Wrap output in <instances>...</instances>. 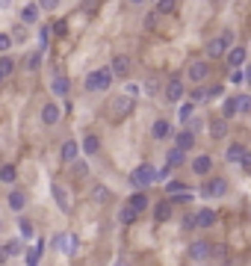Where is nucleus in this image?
Wrapping results in <instances>:
<instances>
[{"mask_svg": "<svg viewBox=\"0 0 251 266\" xmlns=\"http://www.w3.org/2000/svg\"><path fill=\"white\" fill-rule=\"evenodd\" d=\"M42 249H45V242L38 240L33 249H27V266H38V260H42Z\"/></svg>", "mask_w": 251, "mask_h": 266, "instance_id": "24", "label": "nucleus"}, {"mask_svg": "<svg viewBox=\"0 0 251 266\" xmlns=\"http://www.w3.org/2000/svg\"><path fill=\"white\" fill-rule=\"evenodd\" d=\"M12 71H15V60L12 56H0V83H3Z\"/></svg>", "mask_w": 251, "mask_h": 266, "instance_id": "27", "label": "nucleus"}, {"mask_svg": "<svg viewBox=\"0 0 251 266\" xmlns=\"http://www.w3.org/2000/svg\"><path fill=\"white\" fill-rule=\"evenodd\" d=\"M183 228H195V216H186V219H183Z\"/></svg>", "mask_w": 251, "mask_h": 266, "instance_id": "49", "label": "nucleus"}, {"mask_svg": "<svg viewBox=\"0 0 251 266\" xmlns=\"http://www.w3.org/2000/svg\"><path fill=\"white\" fill-rule=\"evenodd\" d=\"M142 89H145V95H157V92H160V80H157V77H151V80L142 86Z\"/></svg>", "mask_w": 251, "mask_h": 266, "instance_id": "39", "label": "nucleus"}, {"mask_svg": "<svg viewBox=\"0 0 251 266\" xmlns=\"http://www.w3.org/2000/svg\"><path fill=\"white\" fill-rule=\"evenodd\" d=\"M21 21H24V24H36L38 21V3H27L24 9H21Z\"/></svg>", "mask_w": 251, "mask_h": 266, "instance_id": "22", "label": "nucleus"}, {"mask_svg": "<svg viewBox=\"0 0 251 266\" xmlns=\"http://www.w3.org/2000/svg\"><path fill=\"white\" fill-rule=\"evenodd\" d=\"M210 136H213V139H225V136H227V121L225 119H213V121H210Z\"/></svg>", "mask_w": 251, "mask_h": 266, "instance_id": "21", "label": "nucleus"}, {"mask_svg": "<svg viewBox=\"0 0 251 266\" xmlns=\"http://www.w3.org/2000/svg\"><path fill=\"white\" fill-rule=\"evenodd\" d=\"M21 249H24V245H21V240H12L9 245H6V252H9V254H21Z\"/></svg>", "mask_w": 251, "mask_h": 266, "instance_id": "45", "label": "nucleus"}, {"mask_svg": "<svg viewBox=\"0 0 251 266\" xmlns=\"http://www.w3.org/2000/svg\"><path fill=\"white\" fill-rule=\"evenodd\" d=\"M237 116V98H225V104H222V119H234Z\"/></svg>", "mask_w": 251, "mask_h": 266, "instance_id": "28", "label": "nucleus"}, {"mask_svg": "<svg viewBox=\"0 0 251 266\" xmlns=\"http://www.w3.org/2000/svg\"><path fill=\"white\" fill-rule=\"evenodd\" d=\"M213 222H216V213H213V210H201V213L195 216V228H210Z\"/></svg>", "mask_w": 251, "mask_h": 266, "instance_id": "26", "label": "nucleus"}, {"mask_svg": "<svg viewBox=\"0 0 251 266\" xmlns=\"http://www.w3.org/2000/svg\"><path fill=\"white\" fill-rule=\"evenodd\" d=\"M109 71H112V77H115V74H119V77H127V74H130V56H115L112 65H109Z\"/></svg>", "mask_w": 251, "mask_h": 266, "instance_id": "12", "label": "nucleus"}, {"mask_svg": "<svg viewBox=\"0 0 251 266\" xmlns=\"http://www.w3.org/2000/svg\"><path fill=\"white\" fill-rule=\"evenodd\" d=\"M109 193H107V186H95V201H107Z\"/></svg>", "mask_w": 251, "mask_h": 266, "instance_id": "44", "label": "nucleus"}, {"mask_svg": "<svg viewBox=\"0 0 251 266\" xmlns=\"http://www.w3.org/2000/svg\"><path fill=\"white\" fill-rule=\"evenodd\" d=\"M225 193H227V181H225V178H213V181L204 183V189H201L204 198H222Z\"/></svg>", "mask_w": 251, "mask_h": 266, "instance_id": "3", "label": "nucleus"}, {"mask_svg": "<svg viewBox=\"0 0 251 266\" xmlns=\"http://www.w3.org/2000/svg\"><path fill=\"white\" fill-rule=\"evenodd\" d=\"M38 65H42V53H33V56L27 60V68H30V71H36Z\"/></svg>", "mask_w": 251, "mask_h": 266, "instance_id": "42", "label": "nucleus"}, {"mask_svg": "<svg viewBox=\"0 0 251 266\" xmlns=\"http://www.w3.org/2000/svg\"><path fill=\"white\" fill-rule=\"evenodd\" d=\"M210 169H213V157L201 154V157H195V160H192V172H195V175H207Z\"/></svg>", "mask_w": 251, "mask_h": 266, "instance_id": "17", "label": "nucleus"}, {"mask_svg": "<svg viewBox=\"0 0 251 266\" xmlns=\"http://www.w3.org/2000/svg\"><path fill=\"white\" fill-rule=\"evenodd\" d=\"M192 98H195V101H204V98H207V92H204V89H195V92H192Z\"/></svg>", "mask_w": 251, "mask_h": 266, "instance_id": "50", "label": "nucleus"}, {"mask_svg": "<svg viewBox=\"0 0 251 266\" xmlns=\"http://www.w3.org/2000/svg\"><path fill=\"white\" fill-rule=\"evenodd\" d=\"M242 80H245V74H242V71H230V83H234V86H239Z\"/></svg>", "mask_w": 251, "mask_h": 266, "instance_id": "47", "label": "nucleus"}, {"mask_svg": "<svg viewBox=\"0 0 251 266\" xmlns=\"http://www.w3.org/2000/svg\"><path fill=\"white\" fill-rule=\"evenodd\" d=\"M6 257H9V252H6V245L0 249V263H6Z\"/></svg>", "mask_w": 251, "mask_h": 266, "instance_id": "52", "label": "nucleus"}, {"mask_svg": "<svg viewBox=\"0 0 251 266\" xmlns=\"http://www.w3.org/2000/svg\"><path fill=\"white\" fill-rule=\"evenodd\" d=\"M24 204H27V195L21 193V189H12V193H9V207L18 213V210H24Z\"/></svg>", "mask_w": 251, "mask_h": 266, "instance_id": "25", "label": "nucleus"}, {"mask_svg": "<svg viewBox=\"0 0 251 266\" xmlns=\"http://www.w3.org/2000/svg\"><path fill=\"white\" fill-rule=\"evenodd\" d=\"M166 193H168V198H175V195L186 193V186H183L180 181H171V183H166Z\"/></svg>", "mask_w": 251, "mask_h": 266, "instance_id": "35", "label": "nucleus"}, {"mask_svg": "<svg viewBox=\"0 0 251 266\" xmlns=\"http://www.w3.org/2000/svg\"><path fill=\"white\" fill-rule=\"evenodd\" d=\"M109 109H112V116H115V119H124V116L133 109V98H127V95L115 98V101L109 104Z\"/></svg>", "mask_w": 251, "mask_h": 266, "instance_id": "7", "label": "nucleus"}, {"mask_svg": "<svg viewBox=\"0 0 251 266\" xmlns=\"http://www.w3.org/2000/svg\"><path fill=\"white\" fill-rule=\"evenodd\" d=\"M18 231H21V240H33V234H36V231H33V222H27V219L18 222Z\"/></svg>", "mask_w": 251, "mask_h": 266, "instance_id": "33", "label": "nucleus"}, {"mask_svg": "<svg viewBox=\"0 0 251 266\" xmlns=\"http://www.w3.org/2000/svg\"><path fill=\"white\" fill-rule=\"evenodd\" d=\"M230 42H234V33H222L219 39H213V42L207 45V53H210V56H222L225 50H230Z\"/></svg>", "mask_w": 251, "mask_h": 266, "instance_id": "4", "label": "nucleus"}, {"mask_svg": "<svg viewBox=\"0 0 251 266\" xmlns=\"http://www.w3.org/2000/svg\"><path fill=\"white\" fill-rule=\"evenodd\" d=\"M245 83L251 86V65H248V71H245Z\"/></svg>", "mask_w": 251, "mask_h": 266, "instance_id": "53", "label": "nucleus"}, {"mask_svg": "<svg viewBox=\"0 0 251 266\" xmlns=\"http://www.w3.org/2000/svg\"><path fill=\"white\" fill-rule=\"evenodd\" d=\"M210 252H213V245H210V242H204V240H198V242H192V245H189V257H192V260H207Z\"/></svg>", "mask_w": 251, "mask_h": 266, "instance_id": "9", "label": "nucleus"}, {"mask_svg": "<svg viewBox=\"0 0 251 266\" xmlns=\"http://www.w3.org/2000/svg\"><path fill=\"white\" fill-rule=\"evenodd\" d=\"M60 116H62V109L56 107V104H45V107H42V121H45V124H56V121H60Z\"/></svg>", "mask_w": 251, "mask_h": 266, "instance_id": "15", "label": "nucleus"}, {"mask_svg": "<svg viewBox=\"0 0 251 266\" xmlns=\"http://www.w3.org/2000/svg\"><path fill=\"white\" fill-rule=\"evenodd\" d=\"M175 9H178V3H175V0H160V3H157V12H160V15L175 12Z\"/></svg>", "mask_w": 251, "mask_h": 266, "instance_id": "37", "label": "nucleus"}, {"mask_svg": "<svg viewBox=\"0 0 251 266\" xmlns=\"http://www.w3.org/2000/svg\"><path fill=\"white\" fill-rule=\"evenodd\" d=\"M115 266H130V263H127V260H119V263H115Z\"/></svg>", "mask_w": 251, "mask_h": 266, "instance_id": "54", "label": "nucleus"}, {"mask_svg": "<svg viewBox=\"0 0 251 266\" xmlns=\"http://www.w3.org/2000/svg\"><path fill=\"white\" fill-rule=\"evenodd\" d=\"M168 216H171V207H168V198H166L163 204H157V207H154V219H157V222H166Z\"/></svg>", "mask_w": 251, "mask_h": 266, "instance_id": "30", "label": "nucleus"}, {"mask_svg": "<svg viewBox=\"0 0 251 266\" xmlns=\"http://www.w3.org/2000/svg\"><path fill=\"white\" fill-rule=\"evenodd\" d=\"M9 48H12V36H9V33H0V53L6 56V50Z\"/></svg>", "mask_w": 251, "mask_h": 266, "instance_id": "40", "label": "nucleus"}, {"mask_svg": "<svg viewBox=\"0 0 251 266\" xmlns=\"http://www.w3.org/2000/svg\"><path fill=\"white\" fill-rule=\"evenodd\" d=\"M183 163H186V154H183L180 148H171V151L166 154V166H168V169H178V166H183Z\"/></svg>", "mask_w": 251, "mask_h": 266, "instance_id": "18", "label": "nucleus"}, {"mask_svg": "<svg viewBox=\"0 0 251 266\" xmlns=\"http://www.w3.org/2000/svg\"><path fill=\"white\" fill-rule=\"evenodd\" d=\"M53 245H56L62 254H77V245H80V242H77L74 234H60V237L53 240Z\"/></svg>", "mask_w": 251, "mask_h": 266, "instance_id": "6", "label": "nucleus"}, {"mask_svg": "<svg viewBox=\"0 0 251 266\" xmlns=\"http://www.w3.org/2000/svg\"><path fill=\"white\" fill-rule=\"evenodd\" d=\"M142 92V86H136V83H127V98H136Z\"/></svg>", "mask_w": 251, "mask_h": 266, "instance_id": "48", "label": "nucleus"}, {"mask_svg": "<svg viewBox=\"0 0 251 266\" xmlns=\"http://www.w3.org/2000/svg\"><path fill=\"white\" fill-rule=\"evenodd\" d=\"M151 136H154L157 142H163V139H168V136H171V124H168L166 119H157L154 124H151Z\"/></svg>", "mask_w": 251, "mask_h": 266, "instance_id": "10", "label": "nucleus"}, {"mask_svg": "<svg viewBox=\"0 0 251 266\" xmlns=\"http://www.w3.org/2000/svg\"><path fill=\"white\" fill-rule=\"evenodd\" d=\"M151 183H157V169L151 163H142V166H136V169L130 172V186L145 189V186H151Z\"/></svg>", "mask_w": 251, "mask_h": 266, "instance_id": "1", "label": "nucleus"}, {"mask_svg": "<svg viewBox=\"0 0 251 266\" xmlns=\"http://www.w3.org/2000/svg\"><path fill=\"white\" fill-rule=\"evenodd\" d=\"M192 145H195V136H192V130H189V127H186V130H180L178 133V145H175V148H180V151L186 154Z\"/></svg>", "mask_w": 251, "mask_h": 266, "instance_id": "20", "label": "nucleus"}, {"mask_svg": "<svg viewBox=\"0 0 251 266\" xmlns=\"http://www.w3.org/2000/svg\"><path fill=\"white\" fill-rule=\"evenodd\" d=\"M242 169L251 172V154H245V157H242Z\"/></svg>", "mask_w": 251, "mask_h": 266, "instance_id": "51", "label": "nucleus"}, {"mask_svg": "<svg viewBox=\"0 0 251 266\" xmlns=\"http://www.w3.org/2000/svg\"><path fill=\"white\" fill-rule=\"evenodd\" d=\"M77 157H80V145H77L74 139H65V142H62V160H65V163H77Z\"/></svg>", "mask_w": 251, "mask_h": 266, "instance_id": "13", "label": "nucleus"}, {"mask_svg": "<svg viewBox=\"0 0 251 266\" xmlns=\"http://www.w3.org/2000/svg\"><path fill=\"white\" fill-rule=\"evenodd\" d=\"M237 112H251V95H237Z\"/></svg>", "mask_w": 251, "mask_h": 266, "instance_id": "36", "label": "nucleus"}, {"mask_svg": "<svg viewBox=\"0 0 251 266\" xmlns=\"http://www.w3.org/2000/svg\"><path fill=\"white\" fill-rule=\"evenodd\" d=\"M248 151H245V145H239V142H234V145H227V163H242V157H245Z\"/></svg>", "mask_w": 251, "mask_h": 266, "instance_id": "19", "label": "nucleus"}, {"mask_svg": "<svg viewBox=\"0 0 251 266\" xmlns=\"http://www.w3.org/2000/svg\"><path fill=\"white\" fill-rule=\"evenodd\" d=\"M65 33H68V24H65V21H56V24H53V36H65Z\"/></svg>", "mask_w": 251, "mask_h": 266, "instance_id": "43", "label": "nucleus"}, {"mask_svg": "<svg viewBox=\"0 0 251 266\" xmlns=\"http://www.w3.org/2000/svg\"><path fill=\"white\" fill-rule=\"evenodd\" d=\"M222 92H225L222 86H210V89H207V98H222Z\"/></svg>", "mask_w": 251, "mask_h": 266, "instance_id": "46", "label": "nucleus"}, {"mask_svg": "<svg viewBox=\"0 0 251 266\" xmlns=\"http://www.w3.org/2000/svg\"><path fill=\"white\" fill-rule=\"evenodd\" d=\"M148 204H151V201H148V195H145V193H133L130 201H127V207H130L133 213H142V210H148Z\"/></svg>", "mask_w": 251, "mask_h": 266, "instance_id": "16", "label": "nucleus"}, {"mask_svg": "<svg viewBox=\"0 0 251 266\" xmlns=\"http://www.w3.org/2000/svg\"><path fill=\"white\" fill-rule=\"evenodd\" d=\"M136 216H139V213H133L130 207H121V210H119V222H121V225H133Z\"/></svg>", "mask_w": 251, "mask_h": 266, "instance_id": "32", "label": "nucleus"}, {"mask_svg": "<svg viewBox=\"0 0 251 266\" xmlns=\"http://www.w3.org/2000/svg\"><path fill=\"white\" fill-rule=\"evenodd\" d=\"M50 195H53V201L60 204L62 213H68V210H71V195L65 193V186H62V183H50Z\"/></svg>", "mask_w": 251, "mask_h": 266, "instance_id": "5", "label": "nucleus"}, {"mask_svg": "<svg viewBox=\"0 0 251 266\" xmlns=\"http://www.w3.org/2000/svg\"><path fill=\"white\" fill-rule=\"evenodd\" d=\"M50 92H53L56 98H68V80H65V77H53Z\"/></svg>", "mask_w": 251, "mask_h": 266, "instance_id": "23", "label": "nucleus"}, {"mask_svg": "<svg viewBox=\"0 0 251 266\" xmlns=\"http://www.w3.org/2000/svg\"><path fill=\"white\" fill-rule=\"evenodd\" d=\"M15 178H18V172H15V166H12V163L0 166V181H3V183H15Z\"/></svg>", "mask_w": 251, "mask_h": 266, "instance_id": "29", "label": "nucleus"}, {"mask_svg": "<svg viewBox=\"0 0 251 266\" xmlns=\"http://www.w3.org/2000/svg\"><path fill=\"white\" fill-rule=\"evenodd\" d=\"M109 86H112V71L109 68H98L86 77V89L89 92H107Z\"/></svg>", "mask_w": 251, "mask_h": 266, "instance_id": "2", "label": "nucleus"}, {"mask_svg": "<svg viewBox=\"0 0 251 266\" xmlns=\"http://www.w3.org/2000/svg\"><path fill=\"white\" fill-rule=\"evenodd\" d=\"M50 36H53V27H42V30H38V39H42V48H48Z\"/></svg>", "mask_w": 251, "mask_h": 266, "instance_id": "41", "label": "nucleus"}, {"mask_svg": "<svg viewBox=\"0 0 251 266\" xmlns=\"http://www.w3.org/2000/svg\"><path fill=\"white\" fill-rule=\"evenodd\" d=\"M71 172H74V178H86V175H89V166H86L83 160H77Z\"/></svg>", "mask_w": 251, "mask_h": 266, "instance_id": "38", "label": "nucleus"}, {"mask_svg": "<svg viewBox=\"0 0 251 266\" xmlns=\"http://www.w3.org/2000/svg\"><path fill=\"white\" fill-rule=\"evenodd\" d=\"M180 98H183V80L171 77L166 83V101H180Z\"/></svg>", "mask_w": 251, "mask_h": 266, "instance_id": "11", "label": "nucleus"}, {"mask_svg": "<svg viewBox=\"0 0 251 266\" xmlns=\"http://www.w3.org/2000/svg\"><path fill=\"white\" fill-rule=\"evenodd\" d=\"M192 112H195V104H192V101H186V104H180V109H178V119L183 121V124H186V121L192 119Z\"/></svg>", "mask_w": 251, "mask_h": 266, "instance_id": "31", "label": "nucleus"}, {"mask_svg": "<svg viewBox=\"0 0 251 266\" xmlns=\"http://www.w3.org/2000/svg\"><path fill=\"white\" fill-rule=\"evenodd\" d=\"M98 148H101L98 136H86V139H83V151H86V154H95Z\"/></svg>", "mask_w": 251, "mask_h": 266, "instance_id": "34", "label": "nucleus"}, {"mask_svg": "<svg viewBox=\"0 0 251 266\" xmlns=\"http://www.w3.org/2000/svg\"><path fill=\"white\" fill-rule=\"evenodd\" d=\"M207 74H210V65H207V62H201V60L189 62V80H192V83H201V80H207Z\"/></svg>", "mask_w": 251, "mask_h": 266, "instance_id": "8", "label": "nucleus"}, {"mask_svg": "<svg viewBox=\"0 0 251 266\" xmlns=\"http://www.w3.org/2000/svg\"><path fill=\"white\" fill-rule=\"evenodd\" d=\"M245 56H248V53H245V48H230L227 50V65H230V68H234V71H239V65H242V62H245Z\"/></svg>", "mask_w": 251, "mask_h": 266, "instance_id": "14", "label": "nucleus"}]
</instances>
